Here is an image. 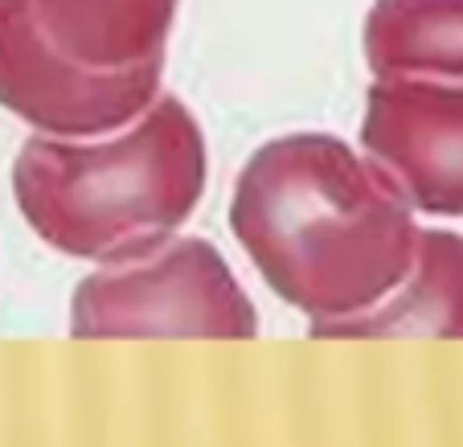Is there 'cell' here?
<instances>
[{"mask_svg": "<svg viewBox=\"0 0 463 447\" xmlns=\"http://www.w3.org/2000/svg\"><path fill=\"white\" fill-rule=\"evenodd\" d=\"M230 226L275 296L312 325L382 304L419 251L414 210L390 176L324 132L262 144L234 185Z\"/></svg>", "mask_w": 463, "mask_h": 447, "instance_id": "6da1fadb", "label": "cell"}, {"mask_svg": "<svg viewBox=\"0 0 463 447\" xmlns=\"http://www.w3.org/2000/svg\"><path fill=\"white\" fill-rule=\"evenodd\" d=\"M13 194L25 222L71 259L128 263L168 243L205 194V136L176 95L152 99L107 140L33 136Z\"/></svg>", "mask_w": 463, "mask_h": 447, "instance_id": "7a4b0ae2", "label": "cell"}, {"mask_svg": "<svg viewBox=\"0 0 463 447\" xmlns=\"http://www.w3.org/2000/svg\"><path fill=\"white\" fill-rule=\"evenodd\" d=\"M181 0H0V107L45 136H107L160 90Z\"/></svg>", "mask_w": 463, "mask_h": 447, "instance_id": "3957f363", "label": "cell"}, {"mask_svg": "<svg viewBox=\"0 0 463 447\" xmlns=\"http://www.w3.org/2000/svg\"><path fill=\"white\" fill-rule=\"evenodd\" d=\"M74 337H254L259 316L205 238H173L74 288Z\"/></svg>", "mask_w": 463, "mask_h": 447, "instance_id": "277c9868", "label": "cell"}, {"mask_svg": "<svg viewBox=\"0 0 463 447\" xmlns=\"http://www.w3.org/2000/svg\"><path fill=\"white\" fill-rule=\"evenodd\" d=\"M361 144L411 210L463 218V82L377 79Z\"/></svg>", "mask_w": 463, "mask_h": 447, "instance_id": "5b68a950", "label": "cell"}, {"mask_svg": "<svg viewBox=\"0 0 463 447\" xmlns=\"http://www.w3.org/2000/svg\"><path fill=\"white\" fill-rule=\"evenodd\" d=\"M312 337H463V238L419 230L406 280L369 312L312 325Z\"/></svg>", "mask_w": 463, "mask_h": 447, "instance_id": "8992f818", "label": "cell"}, {"mask_svg": "<svg viewBox=\"0 0 463 447\" xmlns=\"http://www.w3.org/2000/svg\"><path fill=\"white\" fill-rule=\"evenodd\" d=\"M365 62L377 79L463 82V0H373Z\"/></svg>", "mask_w": 463, "mask_h": 447, "instance_id": "52a82bcc", "label": "cell"}]
</instances>
